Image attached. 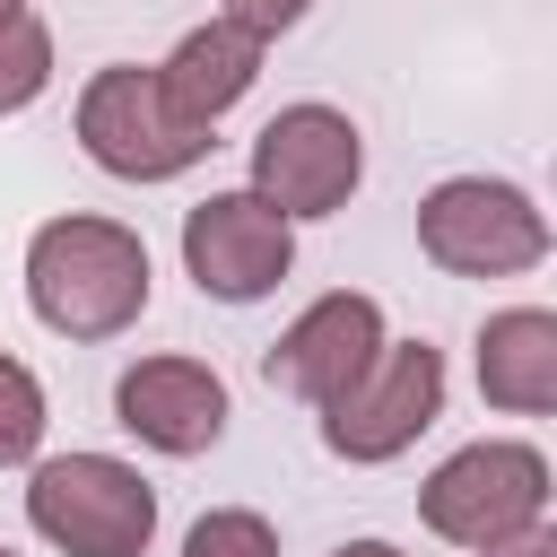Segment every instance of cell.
I'll use <instances>...</instances> for the list:
<instances>
[{"label":"cell","instance_id":"6da1fadb","mask_svg":"<svg viewBox=\"0 0 557 557\" xmlns=\"http://www.w3.org/2000/svg\"><path fill=\"white\" fill-rule=\"evenodd\" d=\"M26 305L61 339H113L148 313V244L122 218H52L26 244Z\"/></svg>","mask_w":557,"mask_h":557},{"label":"cell","instance_id":"7a4b0ae2","mask_svg":"<svg viewBox=\"0 0 557 557\" xmlns=\"http://www.w3.org/2000/svg\"><path fill=\"white\" fill-rule=\"evenodd\" d=\"M26 522L61 557H148L157 540V487L113 453H61L26 479Z\"/></svg>","mask_w":557,"mask_h":557},{"label":"cell","instance_id":"3957f363","mask_svg":"<svg viewBox=\"0 0 557 557\" xmlns=\"http://www.w3.org/2000/svg\"><path fill=\"white\" fill-rule=\"evenodd\" d=\"M78 148H87L104 174H122V183H174V174H191V165L209 157V122L174 113L165 87H157V70L113 61V70H96L87 96H78Z\"/></svg>","mask_w":557,"mask_h":557},{"label":"cell","instance_id":"277c9868","mask_svg":"<svg viewBox=\"0 0 557 557\" xmlns=\"http://www.w3.org/2000/svg\"><path fill=\"white\" fill-rule=\"evenodd\" d=\"M418 244L435 270L453 278H513L531 261H548V218L531 209V191L487 183V174H453L418 200Z\"/></svg>","mask_w":557,"mask_h":557},{"label":"cell","instance_id":"5b68a950","mask_svg":"<svg viewBox=\"0 0 557 557\" xmlns=\"http://www.w3.org/2000/svg\"><path fill=\"white\" fill-rule=\"evenodd\" d=\"M418 513L453 548H496L513 531H540V513H548V461L531 444H461L418 487Z\"/></svg>","mask_w":557,"mask_h":557},{"label":"cell","instance_id":"8992f818","mask_svg":"<svg viewBox=\"0 0 557 557\" xmlns=\"http://www.w3.org/2000/svg\"><path fill=\"white\" fill-rule=\"evenodd\" d=\"M435 418H444V357H435L426 339H383L374 366H366L339 400H322V444H331L339 461H392V453H409Z\"/></svg>","mask_w":557,"mask_h":557},{"label":"cell","instance_id":"52a82bcc","mask_svg":"<svg viewBox=\"0 0 557 557\" xmlns=\"http://www.w3.org/2000/svg\"><path fill=\"white\" fill-rule=\"evenodd\" d=\"M357 174H366V139L339 104H287L252 139V200H270L287 226L331 218L357 191Z\"/></svg>","mask_w":557,"mask_h":557},{"label":"cell","instance_id":"ba28073f","mask_svg":"<svg viewBox=\"0 0 557 557\" xmlns=\"http://www.w3.org/2000/svg\"><path fill=\"white\" fill-rule=\"evenodd\" d=\"M287 261H296V226H287L270 200H252V191H209V200L183 218V270H191L200 296H218V305L270 296V287L287 278Z\"/></svg>","mask_w":557,"mask_h":557},{"label":"cell","instance_id":"9c48e42d","mask_svg":"<svg viewBox=\"0 0 557 557\" xmlns=\"http://www.w3.org/2000/svg\"><path fill=\"white\" fill-rule=\"evenodd\" d=\"M374 348H383V305L374 296H357V287H331V296H313L287 331H278V348L261 357V374L278 383V392H296V400H339L366 366H374Z\"/></svg>","mask_w":557,"mask_h":557},{"label":"cell","instance_id":"30bf717a","mask_svg":"<svg viewBox=\"0 0 557 557\" xmlns=\"http://www.w3.org/2000/svg\"><path fill=\"white\" fill-rule=\"evenodd\" d=\"M113 418L157 453H209L226 435V383L200 357H139L113 383Z\"/></svg>","mask_w":557,"mask_h":557},{"label":"cell","instance_id":"8fae6325","mask_svg":"<svg viewBox=\"0 0 557 557\" xmlns=\"http://www.w3.org/2000/svg\"><path fill=\"white\" fill-rule=\"evenodd\" d=\"M252 78H261V35H252V26H235V17L191 26V35L157 61L165 104H174V113H191V122H218V113H226Z\"/></svg>","mask_w":557,"mask_h":557},{"label":"cell","instance_id":"7c38bea8","mask_svg":"<svg viewBox=\"0 0 557 557\" xmlns=\"http://www.w3.org/2000/svg\"><path fill=\"white\" fill-rule=\"evenodd\" d=\"M479 392L496 409H513V418L557 409V313L548 305L487 313V331H479Z\"/></svg>","mask_w":557,"mask_h":557},{"label":"cell","instance_id":"4fadbf2b","mask_svg":"<svg viewBox=\"0 0 557 557\" xmlns=\"http://www.w3.org/2000/svg\"><path fill=\"white\" fill-rule=\"evenodd\" d=\"M44 87H52V35L35 9H17L0 17V113H26Z\"/></svg>","mask_w":557,"mask_h":557},{"label":"cell","instance_id":"5bb4252c","mask_svg":"<svg viewBox=\"0 0 557 557\" xmlns=\"http://www.w3.org/2000/svg\"><path fill=\"white\" fill-rule=\"evenodd\" d=\"M44 383L17 366V357H0V470L9 461H35V444H44Z\"/></svg>","mask_w":557,"mask_h":557},{"label":"cell","instance_id":"9a60e30c","mask_svg":"<svg viewBox=\"0 0 557 557\" xmlns=\"http://www.w3.org/2000/svg\"><path fill=\"white\" fill-rule=\"evenodd\" d=\"M183 557H278V531H270L261 513L226 505V513H200V522H191Z\"/></svg>","mask_w":557,"mask_h":557},{"label":"cell","instance_id":"2e32d148","mask_svg":"<svg viewBox=\"0 0 557 557\" xmlns=\"http://www.w3.org/2000/svg\"><path fill=\"white\" fill-rule=\"evenodd\" d=\"M305 9H313V0H226V17H235V26H252L261 44H270V35H287Z\"/></svg>","mask_w":557,"mask_h":557},{"label":"cell","instance_id":"e0dca14e","mask_svg":"<svg viewBox=\"0 0 557 557\" xmlns=\"http://www.w3.org/2000/svg\"><path fill=\"white\" fill-rule=\"evenodd\" d=\"M479 557H557V531H513V540H496Z\"/></svg>","mask_w":557,"mask_h":557},{"label":"cell","instance_id":"ac0fdd59","mask_svg":"<svg viewBox=\"0 0 557 557\" xmlns=\"http://www.w3.org/2000/svg\"><path fill=\"white\" fill-rule=\"evenodd\" d=\"M331 557H400L392 540H348V548H331Z\"/></svg>","mask_w":557,"mask_h":557},{"label":"cell","instance_id":"d6986e66","mask_svg":"<svg viewBox=\"0 0 557 557\" xmlns=\"http://www.w3.org/2000/svg\"><path fill=\"white\" fill-rule=\"evenodd\" d=\"M17 9H26V0H0V17H17Z\"/></svg>","mask_w":557,"mask_h":557},{"label":"cell","instance_id":"ffe728a7","mask_svg":"<svg viewBox=\"0 0 557 557\" xmlns=\"http://www.w3.org/2000/svg\"><path fill=\"white\" fill-rule=\"evenodd\" d=\"M0 557H9V548H0Z\"/></svg>","mask_w":557,"mask_h":557}]
</instances>
